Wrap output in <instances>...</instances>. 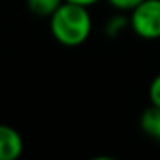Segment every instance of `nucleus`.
<instances>
[{
    "label": "nucleus",
    "mask_w": 160,
    "mask_h": 160,
    "mask_svg": "<svg viewBox=\"0 0 160 160\" xmlns=\"http://www.w3.org/2000/svg\"><path fill=\"white\" fill-rule=\"evenodd\" d=\"M24 141L18 129L0 124V160H18L22 155Z\"/></svg>",
    "instance_id": "nucleus-3"
},
{
    "label": "nucleus",
    "mask_w": 160,
    "mask_h": 160,
    "mask_svg": "<svg viewBox=\"0 0 160 160\" xmlns=\"http://www.w3.org/2000/svg\"><path fill=\"white\" fill-rule=\"evenodd\" d=\"M148 98H150V105L160 107V74H157L152 79V83H150Z\"/></svg>",
    "instance_id": "nucleus-7"
},
{
    "label": "nucleus",
    "mask_w": 160,
    "mask_h": 160,
    "mask_svg": "<svg viewBox=\"0 0 160 160\" xmlns=\"http://www.w3.org/2000/svg\"><path fill=\"white\" fill-rule=\"evenodd\" d=\"M139 128L148 138L160 143V107L150 105L139 117Z\"/></svg>",
    "instance_id": "nucleus-4"
},
{
    "label": "nucleus",
    "mask_w": 160,
    "mask_h": 160,
    "mask_svg": "<svg viewBox=\"0 0 160 160\" xmlns=\"http://www.w3.org/2000/svg\"><path fill=\"white\" fill-rule=\"evenodd\" d=\"M50 33L64 47H79L90 38L93 21L88 7L64 0L50 16Z\"/></svg>",
    "instance_id": "nucleus-1"
},
{
    "label": "nucleus",
    "mask_w": 160,
    "mask_h": 160,
    "mask_svg": "<svg viewBox=\"0 0 160 160\" xmlns=\"http://www.w3.org/2000/svg\"><path fill=\"white\" fill-rule=\"evenodd\" d=\"M64 0H26V7L38 18H50L62 5Z\"/></svg>",
    "instance_id": "nucleus-5"
},
{
    "label": "nucleus",
    "mask_w": 160,
    "mask_h": 160,
    "mask_svg": "<svg viewBox=\"0 0 160 160\" xmlns=\"http://www.w3.org/2000/svg\"><path fill=\"white\" fill-rule=\"evenodd\" d=\"M129 28L141 40L160 38V0H143L129 12Z\"/></svg>",
    "instance_id": "nucleus-2"
},
{
    "label": "nucleus",
    "mask_w": 160,
    "mask_h": 160,
    "mask_svg": "<svg viewBox=\"0 0 160 160\" xmlns=\"http://www.w3.org/2000/svg\"><path fill=\"white\" fill-rule=\"evenodd\" d=\"M126 12H117L114 14L105 24V33H107L108 38H117L121 36V33L124 31L129 26V18H126Z\"/></svg>",
    "instance_id": "nucleus-6"
},
{
    "label": "nucleus",
    "mask_w": 160,
    "mask_h": 160,
    "mask_svg": "<svg viewBox=\"0 0 160 160\" xmlns=\"http://www.w3.org/2000/svg\"><path fill=\"white\" fill-rule=\"evenodd\" d=\"M108 4L117 12H131L134 7H138L143 0H107Z\"/></svg>",
    "instance_id": "nucleus-8"
},
{
    "label": "nucleus",
    "mask_w": 160,
    "mask_h": 160,
    "mask_svg": "<svg viewBox=\"0 0 160 160\" xmlns=\"http://www.w3.org/2000/svg\"><path fill=\"white\" fill-rule=\"evenodd\" d=\"M66 2H72V4H79V5H84V7H91V5H95L100 0H66Z\"/></svg>",
    "instance_id": "nucleus-9"
}]
</instances>
